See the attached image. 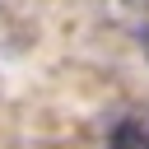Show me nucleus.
Returning a JSON list of instances; mask_svg holds the SVG:
<instances>
[{
  "instance_id": "nucleus-1",
  "label": "nucleus",
  "mask_w": 149,
  "mask_h": 149,
  "mask_svg": "<svg viewBox=\"0 0 149 149\" xmlns=\"http://www.w3.org/2000/svg\"><path fill=\"white\" fill-rule=\"evenodd\" d=\"M144 56H149V33H144Z\"/></svg>"
}]
</instances>
